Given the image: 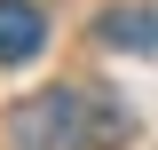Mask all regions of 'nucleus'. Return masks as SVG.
<instances>
[{
    "label": "nucleus",
    "instance_id": "f257e3e1",
    "mask_svg": "<svg viewBox=\"0 0 158 150\" xmlns=\"http://www.w3.org/2000/svg\"><path fill=\"white\" fill-rule=\"evenodd\" d=\"M8 142L16 150H87V103H79L71 87L32 95V103H16V119H8Z\"/></svg>",
    "mask_w": 158,
    "mask_h": 150
},
{
    "label": "nucleus",
    "instance_id": "f03ea898",
    "mask_svg": "<svg viewBox=\"0 0 158 150\" xmlns=\"http://www.w3.org/2000/svg\"><path fill=\"white\" fill-rule=\"evenodd\" d=\"M40 48H48L40 0H0V63H32Z\"/></svg>",
    "mask_w": 158,
    "mask_h": 150
},
{
    "label": "nucleus",
    "instance_id": "7ed1b4c3",
    "mask_svg": "<svg viewBox=\"0 0 158 150\" xmlns=\"http://www.w3.org/2000/svg\"><path fill=\"white\" fill-rule=\"evenodd\" d=\"M95 40L103 48H127V56H158V8H103Z\"/></svg>",
    "mask_w": 158,
    "mask_h": 150
}]
</instances>
